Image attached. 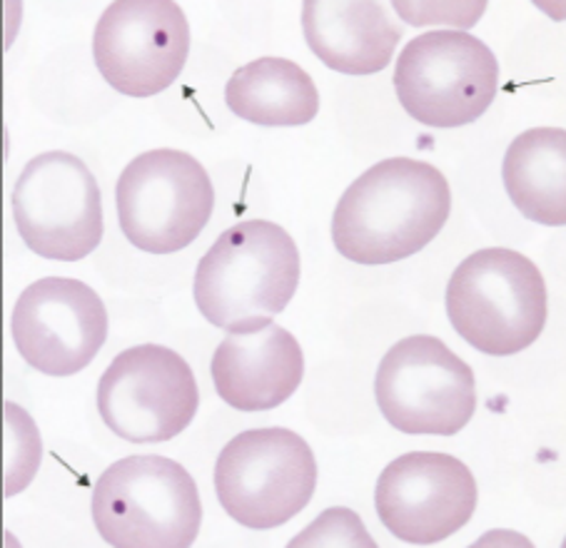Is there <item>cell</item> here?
<instances>
[{
    "mask_svg": "<svg viewBox=\"0 0 566 548\" xmlns=\"http://www.w3.org/2000/svg\"><path fill=\"white\" fill-rule=\"evenodd\" d=\"M504 188L526 220L566 224V130L532 127L514 137L502 165Z\"/></svg>",
    "mask_w": 566,
    "mask_h": 548,
    "instance_id": "cell-16",
    "label": "cell"
},
{
    "mask_svg": "<svg viewBox=\"0 0 566 548\" xmlns=\"http://www.w3.org/2000/svg\"><path fill=\"white\" fill-rule=\"evenodd\" d=\"M21 357L48 377H73L107 339V309L81 280L45 277L23 289L11 317Z\"/></svg>",
    "mask_w": 566,
    "mask_h": 548,
    "instance_id": "cell-13",
    "label": "cell"
},
{
    "mask_svg": "<svg viewBox=\"0 0 566 548\" xmlns=\"http://www.w3.org/2000/svg\"><path fill=\"white\" fill-rule=\"evenodd\" d=\"M476 482L470 466L442 452L397 456L377 478L375 508L379 521L399 541L429 546L472 521Z\"/></svg>",
    "mask_w": 566,
    "mask_h": 548,
    "instance_id": "cell-12",
    "label": "cell"
},
{
    "mask_svg": "<svg viewBox=\"0 0 566 548\" xmlns=\"http://www.w3.org/2000/svg\"><path fill=\"white\" fill-rule=\"evenodd\" d=\"M11 204L18 234L38 257L77 262L103 240L101 188L71 152L35 155L18 175Z\"/></svg>",
    "mask_w": 566,
    "mask_h": 548,
    "instance_id": "cell-9",
    "label": "cell"
},
{
    "mask_svg": "<svg viewBox=\"0 0 566 548\" xmlns=\"http://www.w3.org/2000/svg\"><path fill=\"white\" fill-rule=\"evenodd\" d=\"M224 103L240 120L265 127L307 125L319 113L315 81L287 57H260L238 67L224 85Z\"/></svg>",
    "mask_w": 566,
    "mask_h": 548,
    "instance_id": "cell-17",
    "label": "cell"
},
{
    "mask_svg": "<svg viewBox=\"0 0 566 548\" xmlns=\"http://www.w3.org/2000/svg\"><path fill=\"white\" fill-rule=\"evenodd\" d=\"M317 486L310 444L285 426L250 429L214 462V494L238 524L268 531L305 512Z\"/></svg>",
    "mask_w": 566,
    "mask_h": 548,
    "instance_id": "cell-5",
    "label": "cell"
},
{
    "mask_svg": "<svg viewBox=\"0 0 566 548\" xmlns=\"http://www.w3.org/2000/svg\"><path fill=\"white\" fill-rule=\"evenodd\" d=\"M302 31L317 61L343 75L382 73L402 41V28L375 0H307Z\"/></svg>",
    "mask_w": 566,
    "mask_h": 548,
    "instance_id": "cell-15",
    "label": "cell"
},
{
    "mask_svg": "<svg viewBox=\"0 0 566 548\" xmlns=\"http://www.w3.org/2000/svg\"><path fill=\"white\" fill-rule=\"evenodd\" d=\"M379 411L412 436H454L476 409L474 371L442 339L415 335L387 351L375 379Z\"/></svg>",
    "mask_w": 566,
    "mask_h": 548,
    "instance_id": "cell-8",
    "label": "cell"
},
{
    "mask_svg": "<svg viewBox=\"0 0 566 548\" xmlns=\"http://www.w3.org/2000/svg\"><path fill=\"white\" fill-rule=\"evenodd\" d=\"M452 190L434 165L389 158L349 185L332 214V242L357 264H392L422 252L449 220Z\"/></svg>",
    "mask_w": 566,
    "mask_h": 548,
    "instance_id": "cell-1",
    "label": "cell"
},
{
    "mask_svg": "<svg viewBox=\"0 0 566 548\" xmlns=\"http://www.w3.org/2000/svg\"><path fill=\"white\" fill-rule=\"evenodd\" d=\"M200 407L188 361L163 345L120 351L97 384V411L115 436L133 444L170 442L192 424Z\"/></svg>",
    "mask_w": 566,
    "mask_h": 548,
    "instance_id": "cell-10",
    "label": "cell"
},
{
    "mask_svg": "<svg viewBox=\"0 0 566 548\" xmlns=\"http://www.w3.org/2000/svg\"><path fill=\"white\" fill-rule=\"evenodd\" d=\"M290 546H369L375 548L373 536L359 521V516L349 508L335 506L327 508L315 524L302 531V536L292 538Z\"/></svg>",
    "mask_w": 566,
    "mask_h": 548,
    "instance_id": "cell-19",
    "label": "cell"
},
{
    "mask_svg": "<svg viewBox=\"0 0 566 548\" xmlns=\"http://www.w3.org/2000/svg\"><path fill=\"white\" fill-rule=\"evenodd\" d=\"M444 302L457 335L490 357L532 347L549 315L544 274L522 252L506 247L470 254L449 277Z\"/></svg>",
    "mask_w": 566,
    "mask_h": 548,
    "instance_id": "cell-3",
    "label": "cell"
},
{
    "mask_svg": "<svg viewBox=\"0 0 566 548\" xmlns=\"http://www.w3.org/2000/svg\"><path fill=\"white\" fill-rule=\"evenodd\" d=\"M115 202L130 244L148 254H172L190 247L210 222L214 188L192 155L158 148L125 165Z\"/></svg>",
    "mask_w": 566,
    "mask_h": 548,
    "instance_id": "cell-7",
    "label": "cell"
},
{
    "mask_svg": "<svg viewBox=\"0 0 566 548\" xmlns=\"http://www.w3.org/2000/svg\"><path fill=\"white\" fill-rule=\"evenodd\" d=\"M218 397L238 411H270L295 394L305 377V355L285 327L230 331L210 365Z\"/></svg>",
    "mask_w": 566,
    "mask_h": 548,
    "instance_id": "cell-14",
    "label": "cell"
},
{
    "mask_svg": "<svg viewBox=\"0 0 566 548\" xmlns=\"http://www.w3.org/2000/svg\"><path fill=\"white\" fill-rule=\"evenodd\" d=\"M6 422V496H15L18 492L33 482L41 466L43 446L31 414L23 407L6 401L3 407Z\"/></svg>",
    "mask_w": 566,
    "mask_h": 548,
    "instance_id": "cell-18",
    "label": "cell"
},
{
    "mask_svg": "<svg viewBox=\"0 0 566 548\" xmlns=\"http://www.w3.org/2000/svg\"><path fill=\"white\" fill-rule=\"evenodd\" d=\"M93 521L115 548H190L202 504L188 468L168 456H125L93 486Z\"/></svg>",
    "mask_w": 566,
    "mask_h": 548,
    "instance_id": "cell-4",
    "label": "cell"
},
{
    "mask_svg": "<svg viewBox=\"0 0 566 548\" xmlns=\"http://www.w3.org/2000/svg\"><path fill=\"white\" fill-rule=\"evenodd\" d=\"M496 87V55L464 31L422 33L397 57V101L409 117L429 127L476 123L494 103Z\"/></svg>",
    "mask_w": 566,
    "mask_h": 548,
    "instance_id": "cell-6",
    "label": "cell"
},
{
    "mask_svg": "<svg viewBox=\"0 0 566 548\" xmlns=\"http://www.w3.org/2000/svg\"><path fill=\"white\" fill-rule=\"evenodd\" d=\"M190 55V23L172 0H118L93 33V57L107 85L153 97L178 81Z\"/></svg>",
    "mask_w": 566,
    "mask_h": 548,
    "instance_id": "cell-11",
    "label": "cell"
},
{
    "mask_svg": "<svg viewBox=\"0 0 566 548\" xmlns=\"http://www.w3.org/2000/svg\"><path fill=\"white\" fill-rule=\"evenodd\" d=\"M300 252L292 234L268 220L232 224L195 270V305L210 325L250 331L270 325L295 297Z\"/></svg>",
    "mask_w": 566,
    "mask_h": 548,
    "instance_id": "cell-2",
    "label": "cell"
}]
</instances>
